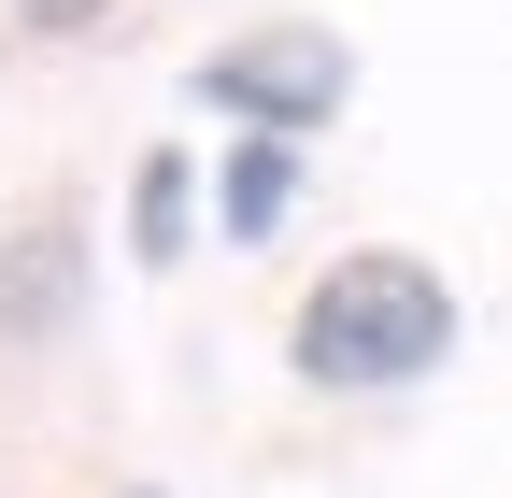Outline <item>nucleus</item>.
I'll return each instance as SVG.
<instances>
[{"label": "nucleus", "instance_id": "7ed1b4c3", "mask_svg": "<svg viewBox=\"0 0 512 498\" xmlns=\"http://www.w3.org/2000/svg\"><path fill=\"white\" fill-rule=\"evenodd\" d=\"M72 299H86V228H72V214H29V228H0V342H43V328H72Z\"/></svg>", "mask_w": 512, "mask_h": 498}, {"label": "nucleus", "instance_id": "f03ea898", "mask_svg": "<svg viewBox=\"0 0 512 498\" xmlns=\"http://www.w3.org/2000/svg\"><path fill=\"white\" fill-rule=\"evenodd\" d=\"M200 100H214V114H242V129H271V143H313V129L356 100V57H342V29L285 15V29L214 43V57H200Z\"/></svg>", "mask_w": 512, "mask_h": 498}, {"label": "nucleus", "instance_id": "f257e3e1", "mask_svg": "<svg viewBox=\"0 0 512 498\" xmlns=\"http://www.w3.org/2000/svg\"><path fill=\"white\" fill-rule=\"evenodd\" d=\"M285 356H299V385H328V399L427 385V370L456 356V285H441L427 257H399V242H356L342 271H313Z\"/></svg>", "mask_w": 512, "mask_h": 498}, {"label": "nucleus", "instance_id": "20e7f679", "mask_svg": "<svg viewBox=\"0 0 512 498\" xmlns=\"http://www.w3.org/2000/svg\"><path fill=\"white\" fill-rule=\"evenodd\" d=\"M285 214H299V143L242 129V143L214 157V228H228V242H271Z\"/></svg>", "mask_w": 512, "mask_h": 498}, {"label": "nucleus", "instance_id": "39448f33", "mask_svg": "<svg viewBox=\"0 0 512 498\" xmlns=\"http://www.w3.org/2000/svg\"><path fill=\"white\" fill-rule=\"evenodd\" d=\"M185 228H200V157H185V143H157L143 171H128V257H143V271H171V257H185Z\"/></svg>", "mask_w": 512, "mask_h": 498}, {"label": "nucleus", "instance_id": "423d86ee", "mask_svg": "<svg viewBox=\"0 0 512 498\" xmlns=\"http://www.w3.org/2000/svg\"><path fill=\"white\" fill-rule=\"evenodd\" d=\"M0 15H15L29 43H86V29H114L128 0H0Z\"/></svg>", "mask_w": 512, "mask_h": 498}, {"label": "nucleus", "instance_id": "0eeeda50", "mask_svg": "<svg viewBox=\"0 0 512 498\" xmlns=\"http://www.w3.org/2000/svg\"><path fill=\"white\" fill-rule=\"evenodd\" d=\"M128 498H157V484H128Z\"/></svg>", "mask_w": 512, "mask_h": 498}]
</instances>
